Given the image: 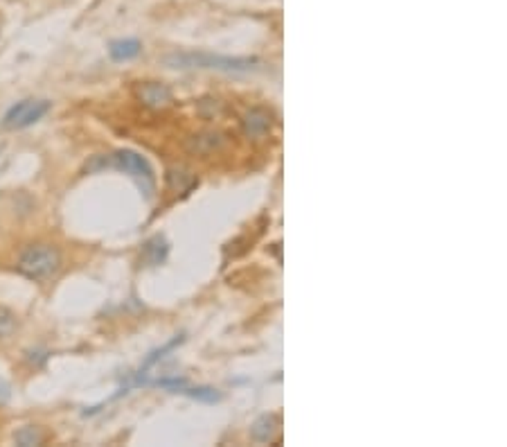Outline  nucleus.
I'll return each mask as SVG.
<instances>
[{
	"label": "nucleus",
	"instance_id": "obj_1",
	"mask_svg": "<svg viewBox=\"0 0 507 447\" xmlns=\"http://www.w3.org/2000/svg\"><path fill=\"white\" fill-rule=\"evenodd\" d=\"M162 61L169 68H206L222 72H252L261 66L257 56H224L212 52H174L167 54Z\"/></svg>",
	"mask_w": 507,
	"mask_h": 447
},
{
	"label": "nucleus",
	"instance_id": "obj_2",
	"mask_svg": "<svg viewBox=\"0 0 507 447\" xmlns=\"http://www.w3.org/2000/svg\"><path fill=\"white\" fill-rule=\"evenodd\" d=\"M16 269L28 280L43 282L61 269V251L54 244H30L19 256Z\"/></svg>",
	"mask_w": 507,
	"mask_h": 447
},
{
	"label": "nucleus",
	"instance_id": "obj_3",
	"mask_svg": "<svg viewBox=\"0 0 507 447\" xmlns=\"http://www.w3.org/2000/svg\"><path fill=\"white\" fill-rule=\"evenodd\" d=\"M111 158V167H118L122 172H127L140 183V188L144 190L147 197H151L153 185H156V176H153V167L149 165L142 154H138L133 149H118Z\"/></svg>",
	"mask_w": 507,
	"mask_h": 447
},
{
	"label": "nucleus",
	"instance_id": "obj_4",
	"mask_svg": "<svg viewBox=\"0 0 507 447\" xmlns=\"http://www.w3.org/2000/svg\"><path fill=\"white\" fill-rule=\"evenodd\" d=\"M52 109L50 100H39V97H28V100H21L12 104L7 113L3 116V127L10 129V132H19V129H28L32 125L47 116V111Z\"/></svg>",
	"mask_w": 507,
	"mask_h": 447
},
{
	"label": "nucleus",
	"instance_id": "obj_5",
	"mask_svg": "<svg viewBox=\"0 0 507 447\" xmlns=\"http://www.w3.org/2000/svg\"><path fill=\"white\" fill-rule=\"evenodd\" d=\"M138 100L149 109H162L171 104V91L165 84H158V81H147V84L138 88Z\"/></svg>",
	"mask_w": 507,
	"mask_h": 447
},
{
	"label": "nucleus",
	"instance_id": "obj_6",
	"mask_svg": "<svg viewBox=\"0 0 507 447\" xmlns=\"http://www.w3.org/2000/svg\"><path fill=\"white\" fill-rule=\"evenodd\" d=\"M271 113H268L266 109H250L246 113V118H244V132H246L250 138H261L266 136L268 132H271Z\"/></svg>",
	"mask_w": 507,
	"mask_h": 447
},
{
	"label": "nucleus",
	"instance_id": "obj_7",
	"mask_svg": "<svg viewBox=\"0 0 507 447\" xmlns=\"http://www.w3.org/2000/svg\"><path fill=\"white\" fill-rule=\"evenodd\" d=\"M277 429H280V418L273 416V413H264L250 425V438L255 443H271Z\"/></svg>",
	"mask_w": 507,
	"mask_h": 447
},
{
	"label": "nucleus",
	"instance_id": "obj_8",
	"mask_svg": "<svg viewBox=\"0 0 507 447\" xmlns=\"http://www.w3.org/2000/svg\"><path fill=\"white\" fill-rule=\"evenodd\" d=\"M167 253H169V244H167V240L162 238V235H153L151 240H147V242H144L142 253H140V260H142L144 264L156 267V264H160V262H165Z\"/></svg>",
	"mask_w": 507,
	"mask_h": 447
},
{
	"label": "nucleus",
	"instance_id": "obj_9",
	"mask_svg": "<svg viewBox=\"0 0 507 447\" xmlns=\"http://www.w3.org/2000/svg\"><path fill=\"white\" fill-rule=\"evenodd\" d=\"M142 52V43L136 39H118L109 43V54L113 61H131L136 56H140Z\"/></svg>",
	"mask_w": 507,
	"mask_h": 447
},
{
	"label": "nucleus",
	"instance_id": "obj_10",
	"mask_svg": "<svg viewBox=\"0 0 507 447\" xmlns=\"http://www.w3.org/2000/svg\"><path fill=\"white\" fill-rule=\"evenodd\" d=\"M14 441H16V445H21V447H34V445L43 443V434H41L39 427L28 425V427H21L19 432L14 434Z\"/></svg>",
	"mask_w": 507,
	"mask_h": 447
},
{
	"label": "nucleus",
	"instance_id": "obj_11",
	"mask_svg": "<svg viewBox=\"0 0 507 447\" xmlns=\"http://www.w3.org/2000/svg\"><path fill=\"white\" fill-rule=\"evenodd\" d=\"M19 330V316H16L10 307L0 305V339L12 337Z\"/></svg>",
	"mask_w": 507,
	"mask_h": 447
},
{
	"label": "nucleus",
	"instance_id": "obj_12",
	"mask_svg": "<svg viewBox=\"0 0 507 447\" xmlns=\"http://www.w3.org/2000/svg\"><path fill=\"white\" fill-rule=\"evenodd\" d=\"M181 393L194 397V400H201V402H219L222 400V393L217 391V388H210V386H190L187 384Z\"/></svg>",
	"mask_w": 507,
	"mask_h": 447
},
{
	"label": "nucleus",
	"instance_id": "obj_13",
	"mask_svg": "<svg viewBox=\"0 0 507 447\" xmlns=\"http://www.w3.org/2000/svg\"><path fill=\"white\" fill-rule=\"evenodd\" d=\"M7 400H10V386H7L3 380H0V406H3Z\"/></svg>",
	"mask_w": 507,
	"mask_h": 447
}]
</instances>
